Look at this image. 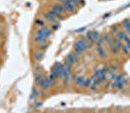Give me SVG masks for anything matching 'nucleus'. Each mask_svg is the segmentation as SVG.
I'll use <instances>...</instances> for the list:
<instances>
[{
  "label": "nucleus",
  "mask_w": 130,
  "mask_h": 113,
  "mask_svg": "<svg viewBox=\"0 0 130 113\" xmlns=\"http://www.w3.org/2000/svg\"><path fill=\"white\" fill-rule=\"evenodd\" d=\"M46 41H47V38L44 36L42 30L39 29V30L36 32V34H35V42L38 43V44H44Z\"/></svg>",
  "instance_id": "nucleus-5"
},
{
  "label": "nucleus",
  "mask_w": 130,
  "mask_h": 113,
  "mask_svg": "<svg viewBox=\"0 0 130 113\" xmlns=\"http://www.w3.org/2000/svg\"><path fill=\"white\" fill-rule=\"evenodd\" d=\"M124 35H125V32L119 31V30H118V31L116 33V36H117L116 38H118V39H119L120 41H122V40H123V38H124Z\"/></svg>",
  "instance_id": "nucleus-18"
},
{
  "label": "nucleus",
  "mask_w": 130,
  "mask_h": 113,
  "mask_svg": "<svg viewBox=\"0 0 130 113\" xmlns=\"http://www.w3.org/2000/svg\"><path fill=\"white\" fill-rule=\"evenodd\" d=\"M111 30H112V32H113V33H115V34H116V33L118 31V25H113V26L111 27Z\"/></svg>",
  "instance_id": "nucleus-24"
},
{
  "label": "nucleus",
  "mask_w": 130,
  "mask_h": 113,
  "mask_svg": "<svg viewBox=\"0 0 130 113\" xmlns=\"http://www.w3.org/2000/svg\"><path fill=\"white\" fill-rule=\"evenodd\" d=\"M43 79H44L43 73L40 72V71L36 72V74H35V82H36V84H39V85H40Z\"/></svg>",
  "instance_id": "nucleus-15"
},
{
  "label": "nucleus",
  "mask_w": 130,
  "mask_h": 113,
  "mask_svg": "<svg viewBox=\"0 0 130 113\" xmlns=\"http://www.w3.org/2000/svg\"><path fill=\"white\" fill-rule=\"evenodd\" d=\"M122 27L124 28V30L129 33L130 32V20L125 19L122 21Z\"/></svg>",
  "instance_id": "nucleus-12"
},
{
  "label": "nucleus",
  "mask_w": 130,
  "mask_h": 113,
  "mask_svg": "<svg viewBox=\"0 0 130 113\" xmlns=\"http://www.w3.org/2000/svg\"><path fill=\"white\" fill-rule=\"evenodd\" d=\"M117 77V74L116 73H113V75H111V80H115Z\"/></svg>",
  "instance_id": "nucleus-28"
},
{
  "label": "nucleus",
  "mask_w": 130,
  "mask_h": 113,
  "mask_svg": "<svg viewBox=\"0 0 130 113\" xmlns=\"http://www.w3.org/2000/svg\"><path fill=\"white\" fill-rule=\"evenodd\" d=\"M51 12L54 13V15L56 16V18H59V17H61V15L63 14V12H64V9H63L62 5L56 4V5H55V6L53 7Z\"/></svg>",
  "instance_id": "nucleus-4"
},
{
  "label": "nucleus",
  "mask_w": 130,
  "mask_h": 113,
  "mask_svg": "<svg viewBox=\"0 0 130 113\" xmlns=\"http://www.w3.org/2000/svg\"><path fill=\"white\" fill-rule=\"evenodd\" d=\"M120 51L122 52V54H124V55H127L129 53V49H128V47L125 44H122L121 48H120Z\"/></svg>",
  "instance_id": "nucleus-19"
},
{
  "label": "nucleus",
  "mask_w": 130,
  "mask_h": 113,
  "mask_svg": "<svg viewBox=\"0 0 130 113\" xmlns=\"http://www.w3.org/2000/svg\"><path fill=\"white\" fill-rule=\"evenodd\" d=\"M110 51H111V53L113 55H118L119 53V51H120V49L118 48L115 44H111L110 45Z\"/></svg>",
  "instance_id": "nucleus-16"
},
{
  "label": "nucleus",
  "mask_w": 130,
  "mask_h": 113,
  "mask_svg": "<svg viewBox=\"0 0 130 113\" xmlns=\"http://www.w3.org/2000/svg\"><path fill=\"white\" fill-rule=\"evenodd\" d=\"M62 7H63L64 11H66V12L68 13L73 12L75 10V5L70 0H64V1H62Z\"/></svg>",
  "instance_id": "nucleus-3"
},
{
  "label": "nucleus",
  "mask_w": 130,
  "mask_h": 113,
  "mask_svg": "<svg viewBox=\"0 0 130 113\" xmlns=\"http://www.w3.org/2000/svg\"><path fill=\"white\" fill-rule=\"evenodd\" d=\"M118 65H111V67H110V71L112 72H115V70H117L118 69Z\"/></svg>",
  "instance_id": "nucleus-26"
},
{
  "label": "nucleus",
  "mask_w": 130,
  "mask_h": 113,
  "mask_svg": "<svg viewBox=\"0 0 130 113\" xmlns=\"http://www.w3.org/2000/svg\"><path fill=\"white\" fill-rule=\"evenodd\" d=\"M45 19L47 20L48 22H50V23H54V22H56V17L54 15V13L51 12H48L47 14H45Z\"/></svg>",
  "instance_id": "nucleus-11"
},
{
  "label": "nucleus",
  "mask_w": 130,
  "mask_h": 113,
  "mask_svg": "<svg viewBox=\"0 0 130 113\" xmlns=\"http://www.w3.org/2000/svg\"><path fill=\"white\" fill-rule=\"evenodd\" d=\"M96 53H97L98 56H100L101 59H106V58H107V52H106L105 48H104L103 46H99V47H97V49H96Z\"/></svg>",
  "instance_id": "nucleus-9"
},
{
  "label": "nucleus",
  "mask_w": 130,
  "mask_h": 113,
  "mask_svg": "<svg viewBox=\"0 0 130 113\" xmlns=\"http://www.w3.org/2000/svg\"><path fill=\"white\" fill-rule=\"evenodd\" d=\"M100 36H101V35H100L98 32H96V31H89L87 34V38L88 39V40L92 41L93 43H95V42H96V40H97Z\"/></svg>",
  "instance_id": "nucleus-7"
},
{
  "label": "nucleus",
  "mask_w": 130,
  "mask_h": 113,
  "mask_svg": "<svg viewBox=\"0 0 130 113\" xmlns=\"http://www.w3.org/2000/svg\"><path fill=\"white\" fill-rule=\"evenodd\" d=\"M75 79V82H76V84L78 85V86H83L84 87V84H85V78L83 77V76H77V77H74Z\"/></svg>",
  "instance_id": "nucleus-14"
},
{
  "label": "nucleus",
  "mask_w": 130,
  "mask_h": 113,
  "mask_svg": "<svg viewBox=\"0 0 130 113\" xmlns=\"http://www.w3.org/2000/svg\"><path fill=\"white\" fill-rule=\"evenodd\" d=\"M87 49V45H86V42H85V39H82V40L77 41L74 45V51L77 54L84 53Z\"/></svg>",
  "instance_id": "nucleus-1"
},
{
  "label": "nucleus",
  "mask_w": 130,
  "mask_h": 113,
  "mask_svg": "<svg viewBox=\"0 0 130 113\" xmlns=\"http://www.w3.org/2000/svg\"><path fill=\"white\" fill-rule=\"evenodd\" d=\"M62 70H63V65L61 63H56V65L54 66V68L51 70V74L55 78H57V77H60L62 76Z\"/></svg>",
  "instance_id": "nucleus-2"
},
{
  "label": "nucleus",
  "mask_w": 130,
  "mask_h": 113,
  "mask_svg": "<svg viewBox=\"0 0 130 113\" xmlns=\"http://www.w3.org/2000/svg\"><path fill=\"white\" fill-rule=\"evenodd\" d=\"M71 74V67H70V64H65L63 65V70H62V76L63 78L64 77H68Z\"/></svg>",
  "instance_id": "nucleus-10"
},
{
  "label": "nucleus",
  "mask_w": 130,
  "mask_h": 113,
  "mask_svg": "<svg viewBox=\"0 0 130 113\" xmlns=\"http://www.w3.org/2000/svg\"><path fill=\"white\" fill-rule=\"evenodd\" d=\"M36 24L39 25L40 26H42V27L45 26V24H44V22L42 21V20H37V21H36Z\"/></svg>",
  "instance_id": "nucleus-25"
},
{
  "label": "nucleus",
  "mask_w": 130,
  "mask_h": 113,
  "mask_svg": "<svg viewBox=\"0 0 130 113\" xmlns=\"http://www.w3.org/2000/svg\"><path fill=\"white\" fill-rule=\"evenodd\" d=\"M53 82H54V80L50 79V77L44 78L43 80H42V82H41V84H40V87L43 89V90H47V89H49L51 86Z\"/></svg>",
  "instance_id": "nucleus-6"
},
{
  "label": "nucleus",
  "mask_w": 130,
  "mask_h": 113,
  "mask_svg": "<svg viewBox=\"0 0 130 113\" xmlns=\"http://www.w3.org/2000/svg\"><path fill=\"white\" fill-rule=\"evenodd\" d=\"M103 38H104V41H106V42H107V44L109 45V46H110L111 44H113V42H114V37L112 36L111 34H109V33L104 34Z\"/></svg>",
  "instance_id": "nucleus-13"
},
{
  "label": "nucleus",
  "mask_w": 130,
  "mask_h": 113,
  "mask_svg": "<svg viewBox=\"0 0 130 113\" xmlns=\"http://www.w3.org/2000/svg\"><path fill=\"white\" fill-rule=\"evenodd\" d=\"M92 83H93L92 79H86V80H85V84H84V87H86V88H87V87H91Z\"/></svg>",
  "instance_id": "nucleus-20"
},
{
  "label": "nucleus",
  "mask_w": 130,
  "mask_h": 113,
  "mask_svg": "<svg viewBox=\"0 0 130 113\" xmlns=\"http://www.w3.org/2000/svg\"><path fill=\"white\" fill-rule=\"evenodd\" d=\"M38 95H39V93H38L37 89H33L32 95H31V98H36V97H38Z\"/></svg>",
  "instance_id": "nucleus-23"
},
{
  "label": "nucleus",
  "mask_w": 130,
  "mask_h": 113,
  "mask_svg": "<svg viewBox=\"0 0 130 113\" xmlns=\"http://www.w3.org/2000/svg\"><path fill=\"white\" fill-rule=\"evenodd\" d=\"M60 1H64V0H60Z\"/></svg>",
  "instance_id": "nucleus-29"
},
{
  "label": "nucleus",
  "mask_w": 130,
  "mask_h": 113,
  "mask_svg": "<svg viewBox=\"0 0 130 113\" xmlns=\"http://www.w3.org/2000/svg\"><path fill=\"white\" fill-rule=\"evenodd\" d=\"M79 60V56H78V55H76V54H70V55H68V56H66V63L67 64H74L77 61Z\"/></svg>",
  "instance_id": "nucleus-8"
},
{
  "label": "nucleus",
  "mask_w": 130,
  "mask_h": 113,
  "mask_svg": "<svg viewBox=\"0 0 130 113\" xmlns=\"http://www.w3.org/2000/svg\"><path fill=\"white\" fill-rule=\"evenodd\" d=\"M129 34H130V32H129Z\"/></svg>",
  "instance_id": "nucleus-30"
},
{
  "label": "nucleus",
  "mask_w": 130,
  "mask_h": 113,
  "mask_svg": "<svg viewBox=\"0 0 130 113\" xmlns=\"http://www.w3.org/2000/svg\"><path fill=\"white\" fill-rule=\"evenodd\" d=\"M41 30H42V32H43V34H44V36L46 38H48V37H50V28L49 27H47V26H44V27H42L41 28Z\"/></svg>",
  "instance_id": "nucleus-17"
},
{
  "label": "nucleus",
  "mask_w": 130,
  "mask_h": 113,
  "mask_svg": "<svg viewBox=\"0 0 130 113\" xmlns=\"http://www.w3.org/2000/svg\"><path fill=\"white\" fill-rule=\"evenodd\" d=\"M34 58H35V60L40 61V60H42V58H43V54H42V53H36V54L34 55Z\"/></svg>",
  "instance_id": "nucleus-22"
},
{
  "label": "nucleus",
  "mask_w": 130,
  "mask_h": 113,
  "mask_svg": "<svg viewBox=\"0 0 130 113\" xmlns=\"http://www.w3.org/2000/svg\"><path fill=\"white\" fill-rule=\"evenodd\" d=\"M124 42H125V45L128 47V49H129L130 51V38L128 37V35L125 33V35H124V38H123Z\"/></svg>",
  "instance_id": "nucleus-21"
},
{
  "label": "nucleus",
  "mask_w": 130,
  "mask_h": 113,
  "mask_svg": "<svg viewBox=\"0 0 130 113\" xmlns=\"http://www.w3.org/2000/svg\"><path fill=\"white\" fill-rule=\"evenodd\" d=\"M58 27H59V25H58V24H54L53 26H51V29H53V30H56Z\"/></svg>",
  "instance_id": "nucleus-27"
}]
</instances>
